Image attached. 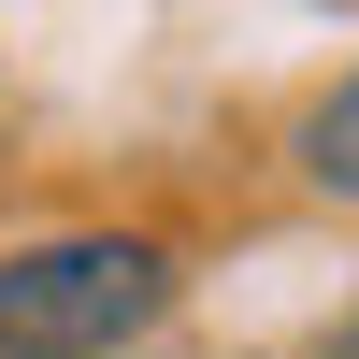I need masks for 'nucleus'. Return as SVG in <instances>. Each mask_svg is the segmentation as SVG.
Returning <instances> with one entry per match:
<instances>
[{
    "label": "nucleus",
    "mask_w": 359,
    "mask_h": 359,
    "mask_svg": "<svg viewBox=\"0 0 359 359\" xmlns=\"http://www.w3.org/2000/svg\"><path fill=\"white\" fill-rule=\"evenodd\" d=\"M172 287L158 230H29L0 245V359H115L172 316Z\"/></svg>",
    "instance_id": "f257e3e1"
},
{
    "label": "nucleus",
    "mask_w": 359,
    "mask_h": 359,
    "mask_svg": "<svg viewBox=\"0 0 359 359\" xmlns=\"http://www.w3.org/2000/svg\"><path fill=\"white\" fill-rule=\"evenodd\" d=\"M287 158H302V187H316V201H359V57H345V72H331V86L302 101Z\"/></svg>",
    "instance_id": "f03ea898"
},
{
    "label": "nucleus",
    "mask_w": 359,
    "mask_h": 359,
    "mask_svg": "<svg viewBox=\"0 0 359 359\" xmlns=\"http://www.w3.org/2000/svg\"><path fill=\"white\" fill-rule=\"evenodd\" d=\"M331 359H359V316H345V331H331Z\"/></svg>",
    "instance_id": "7ed1b4c3"
}]
</instances>
